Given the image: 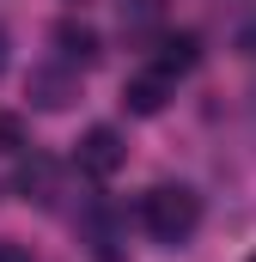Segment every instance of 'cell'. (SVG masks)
<instances>
[{"mask_svg":"<svg viewBox=\"0 0 256 262\" xmlns=\"http://www.w3.org/2000/svg\"><path fill=\"white\" fill-rule=\"evenodd\" d=\"M49 37H55V49H61V61H67V67H92L98 55H104L98 31H92V25H79V18H61Z\"/></svg>","mask_w":256,"mask_h":262,"instance_id":"5","label":"cell"},{"mask_svg":"<svg viewBox=\"0 0 256 262\" xmlns=\"http://www.w3.org/2000/svg\"><path fill=\"white\" fill-rule=\"evenodd\" d=\"M159 18V0H122V25L128 31H140V25H153Z\"/></svg>","mask_w":256,"mask_h":262,"instance_id":"7","label":"cell"},{"mask_svg":"<svg viewBox=\"0 0 256 262\" xmlns=\"http://www.w3.org/2000/svg\"><path fill=\"white\" fill-rule=\"evenodd\" d=\"M171 92H177V79L165 67H146V73H134L122 85V104H128V116H159L171 104Z\"/></svg>","mask_w":256,"mask_h":262,"instance_id":"4","label":"cell"},{"mask_svg":"<svg viewBox=\"0 0 256 262\" xmlns=\"http://www.w3.org/2000/svg\"><path fill=\"white\" fill-rule=\"evenodd\" d=\"M140 226L159 238V244H189L195 226H201V195H195L189 183H159V189H146L140 195Z\"/></svg>","mask_w":256,"mask_h":262,"instance_id":"1","label":"cell"},{"mask_svg":"<svg viewBox=\"0 0 256 262\" xmlns=\"http://www.w3.org/2000/svg\"><path fill=\"white\" fill-rule=\"evenodd\" d=\"M6 152L12 146H0V195H12V171H18V165H6Z\"/></svg>","mask_w":256,"mask_h":262,"instance_id":"9","label":"cell"},{"mask_svg":"<svg viewBox=\"0 0 256 262\" xmlns=\"http://www.w3.org/2000/svg\"><path fill=\"white\" fill-rule=\"evenodd\" d=\"M25 98H31V110H67V104L79 98V67H67V61H43V67H31Z\"/></svg>","mask_w":256,"mask_h":262,"instance_id":"3","label":"cell"},{"mask_svg":"<svg viewBox=\"0 0 256 262\" xmlns=\"http://www.w3.org/2000/svg\"><path fill=\"white\" fill-rule=\"evenodd\" d=\"M73 165H79L86 177H98V183H104V177H116V171L128 165L122 134L104 128V122H98V128H86V134H79V146H73Z\"/></svg>","mask_w":256,"mask_h":262,"instance_id":"2","label":"cell"},{"mask_svg":"<svg viewBox=\"0 0 256 262\" xmlns=\"http://www.w3.org/2000/svg\"><path fill=\"white\" fill-rule=\"evenodd\" d=\"M201 61V37L195 31H183V37H165V55H159V67L177 79V73H189V67Z\"/></svg>","mask_w":256,"mask_h":262,"instance_id":"6","label":"cell"},{"mask_svg":"<svg viewBox=\"0 0 256 262\" xmlns=\"http://www.w3.org/2000/svg\"><path fill=\"white\" fill-rule=\"evenodd\" d=\"M6 61H12V37L0 31V73H6Z\"/></svg>","mask_w":256,"mask_h":262,"instance_id":"10","label":"cell"},{"mask_svg":"<svg viewBox=\"0 0 256 262\" xmlns=\"http://www.w3.org/2000/svg\"><path fill=\"white\" fill-rule=\"evenodd\" d=\"M0 262H31V250H25V244H12V238H0Z\"/></svg>","mask_w":256,"mask_h":262,"instance_id":"8","label":"cell"}]
</instances>
